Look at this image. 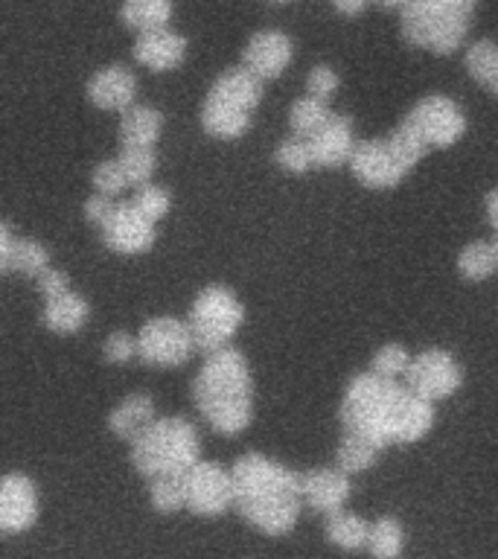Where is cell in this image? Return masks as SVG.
<instances>
[{
	"label": "cell",
	"mask_w": 498,
	"mask_h": 559,
	"mask_svg": "<svg viewBox=\"0 0 498 559\" xmlns=\"http://www.w3.org/2000/svg\"><path fill=\"white\" fill-rule=\"evenodd\" d=\"M344 435L367 437L379 449L417 443L435 426V402L379 373H358L341 396Z\"/></svg>",
	"instance_id": "obj_1"
},
{
	"label": "cell",
	"mask_w": 498,
	"mask_h": 559,
	"mask_svg": "<svg viewBox=\"0 0 498 559\" xmlns=\"http://www.w3.org/2000/svg\"><path fill=\"white\" fill-rule=\"evenodd\" d=\"M230 472H234V507L245 522L265 536H286L295 531L306 504L300 472L257 452L242 454Z\"/></svg>",
	"instance_id": "obj_2"
},
{
	"label": "cell",
	"mask_w": 498,
	"mask_h": 559,
	"mask_svg": "<svg viewBox=\"0 0 498 559\" xmlns=\"http://www.w3.org/2000/svg\"><path fill=\"white\" fill-rule=\"evenodd\" d=\"M195 408L218 435H242L253 419V376L248 358L234 347L204 358L192 382Z\"/></svg>",
	"instance_id": "obj_3"
},
{
	"label": "cell",
	"mask_w": 498,
	"mask_h": 559,
	"mask_svg": "<svg viewBox=\"0 0 498 559\" xmlns=\"http://www.w3.org/2000/svg\"><path fill=\"white\" fill-rule=\"evenodd\" d=\"M201 461V440L183 417L155 419L131 440V463L143 478H181Z\"/></svg>",
	"instance_id": "obj_4"
},
{
	"label": "cell",
	"mask_w": 498,
	"mask_h": 559,
	"mask_svg": "<svg viewBox=\"0 0 498 559\" xmlns=\"http://www.w3.org/2000/svg\"><path fill=\"white\" fill-rule=\"evenodd\" d=\"M478 0H408L402 12V38L435 56H452L472 26Z\"/></svg>",
	"instance_id": "obj_5"
},
{
	"label": "cell",
	"mask_w": 498,
	"mask_h": 559,
	"mask_svg": "<svg viewBox=\"0 0 498 559\" xmlns=\"http://www.w3.org/2000/svg\"><path fill=\"white\" fill-rule=\"evenodd\" d=\"M262 103V79L245 68H230L213 82L201 105V129L216 140H239L251 129V114Z\"/></svg>",
	"instance_id": "obj_6"
},
{
	"label": "cell",
	"mask_w": 498,
	"mask_h": 559,
	"mask_svg": "<svg viewBox=\"0 0 498 559\" xmlns=\"http://www.w3.org/2000/svg\"><path fill=\"white\" fill-rule=\"evenodd\" d=\"M245 321V306L227 286L201 288L190 306L187 323H190L195 347L210 356L216 349L230 347V341Z\"/></svg>",
	"instance_id": "obj_7"
},
{
	"label": "cell",
	"mask_w": 498,
	"mask_h": 559,
	"mask_svg": "<svg viewBox=\"0 0 498 559\" xmlns=\"http://www.w3.org/2000/svg\"><path fill=\"white\" fill-rule=\"evenodd\" d=\"M183 480V496H187V510L204 519L225 515L236 504L234 498V472L225 469L216 461H199Z\"/></svg>",
	"instance_id": "obj_8"
},
{
	"label": "cell",
	"mask_w": 498,
	"mask_h": 559,
	"mask_svg": "<svg viewBox=\"0 0 498 559\" xmlns=\"http://www.w3.org/2000/svg\"><path fill=\"white\" fill-rule=\"evenodd\" d=\"M140 358L155 367H181L195 353V338L187 321L178 318H152L140 326Z\"/></svg>",
	"instance_id": "obj_9"
},
{
	"label": "cell",
	"mask_w": 498,
	"mask_h": 559,
	"mask_svg": "<svg viewBox=\"0 0 498 559\" xmlns=\"http://www.w3.org/2000/svg\"><path fill=\"white\" fill-rule=\"evenodd\" d=\"M411 129L426 140L428 148H449L466 131V114L454 99L443 94L423 96L405 117Z\"/></svg>",
	"instance_id": "obj_10"
},
{
	"label": "cell",
	"mask_w": 498,
	"mask_h": 559,
	"mask_svg": "<svg viewBox=\"0 0 498 559\" xmlns=\"http://www.w3.org/2000/svg\"><path fill=\"white\" fill-rule=\"evenodd\" d=\"M405 384L431 402L449 400V396H454V393L461 391L463 367L449 349H423L419 356L411 358L408 373H405Z\"/></svg>",
	"instance_id": "obj_11"
},
{
	"label": "cell",
	"mask_w": 498,
	"mask_h": 559,
	"mask_svg": "<svg viewBox=\"0 0 498 559\" xmlns=\"http://www.w3.org/2000/svg\"><path fill=\"white\" fill-rule=\"evenodd\" d=\"M349 173L356 175L358 183H365L367 190H393L405 181L411 166L400 157L388 138L361 140L349 157Z\"/></svg>",
	"instance_id": "obj_12"
},
{
	"label": "cell",
	"mask_w": 498,
	"mask_h": 559,
	"mask_svg": "<svg viewBox=\"0 0 498 559\" xmlns=\"http://www.w3.org/2000/svg\"><path fill=\"white\" fill-rule=\"evenodd\" d=\"M155 225L157 222L143 216L131 201H117V207L99 225V230H103V242L108 251L122 253V257H140L155 248Z\"/></svg>",
	"instance_id": "obj_13"
},
{
	"label": "cell",
	"mask_w": 498,
	"mask_h": 559,
	"mask_svg": "<svg viewBox=\"0 0 498 559\" xmlns=\"http://www.w3.org/2000/svg\"><path fill=\"white\" fill-rule=\"evenodd\" d=\"M38 519V492L21 472H9L0 480V531L24 533Z\"/></svg>",
	"instance_id": "obj_14"
},
{
	"label": "cell",
	"mask_w": 498,
	"mask_h": 559,
	"mask_svg": "<svg viewBox=\"0 0 498 559\" xmlns=\"http://www.w3.org/2000/svg\"><path fill=\"white\" fill-rule=\"evenodd\" d=\"M300 489H304L306 507H312L315 513L332 515L347 507L353 484L341 466H318L300 475Z\"/></svg>",
	"instance_id": "obj_15"
},
{
	"label": "cell",
	"mask_w": 498,
	"mask_h": 559,
	"mask_svg": "<svg viewBox=\"0 0 498 559\" xmlns=\"http://www.w3.org/2000/svg\"><path fill=\"white\" fill-rule=\"evenodd\" d=\"M292 59H295L292 38L286 33H280V29H262V33L251 35L242 50V64L251 73H257L262 82L286 73Z\"/></svg>",
	"instance_id": "obj_16"
},
{
	"label": "cell",
	"mask_w": 498,
	"mask_h": 559,
	"mask_svg": "<svg viewBox=\"0 0 498 559\" xmlns=\"http://www.w3.org/2000/svg\"><path fill=\"white\" fill-rule=\"evenodd\" d=\"M87 99L103 111H129L138 96V76L122 64H108L87 79Z\"/></svg>",
	"instance_id": "obj_17"
},
{
	"label": "cell",
	"mask_w": 498,
	"mask_h": 559,
	"mask_svg": "<svg viewBox=\"0 0 498 559\" xmlns=\"http://www.w3.org/2000/svg\"><path fill=\"white\" fill-rule=\"evenodd\" d=\"M131 52H134L138 64H143L152 73H169V70L181 68L183 59H187V38L164 26V29L140 33Z\"/></svg>",
	"instance_id": "obj_18"
},
{
	"label": "cell",
	"mask_w": 498,
	"mask_h": 559,
	"mask_svg": "<svg viewBox=\"0 0 498 559\" xmlns=\"http://www.w3.org/2000/svg\"><path fill=\"white\" fill-rule=\"evenodd\" d=\"M309 146H312L315 166L339 169V166L349 164V157L358 146L356 134H353V122L347 117H341V114H332L330 122L309 138Z\"/></svg>",
	"instance_id": "obj_19"
},
{
	"label": "cell",
	"mask_w": 498,
	"mask_h": 559,
	"mask_svg": "<svg viewBox=\"0 0 498 559\" xmlns=\"http://www.w3.org/2000/svg\"><path fill=\"white\" fill-rule=\"evenodd\" d=\"M155 400L149 393H131L108 414V428L111 435L122 437V440H134L143 435L152 423H155Z\"/></svg>",
	"instance_id": "obj_20"
},
{
	"label": "cell",
	"mask_w": 498,
	"mask_h": 559,
	"mask_svg": "<svg viewBox=\"0 0 498 559\" xmlns=\"http://www.w3.org/2000/svg\"><path fill=\"white\" fill-rule=\"evenodd\" d=\"M91 318V306L82 295H76L70 288L68 295L52 297V300H44V312L42 323L50 332H59V335H73L87 323Z\"/></svg>",
	"instance_id": "obj_21"
},
{
	"label": "cell",
	"mask_w": 498,
	"mask_h": 559,
	"mask_svg": "<svg viewBox=\"0 0 498 559\" xmlns=\"http://www.w3.org/2000/svg\"><path fill=\"white\" fill-rule=\"evenodd\" d=\"M164 131V114L149 105H131L129 111H122L120 138L122 146H157Z\"/></svg>",
	"instance_id": "obj_22"
},
{
	"label": "cell",
	"mask_w": 498,
	"mask_h": 559,
	"mask_svg": "<svg viewBox=\"0 0 498 559\" xmlns=\"http://www.w3.org/2000/svg\"><path fill=\"white\" fill-rule=\"evenodd\" d=\"M120 17L138 35L164 29L173 17V0H122Z\"/></svg>",
	"instance_id": "obj_23"
},
{
	"label": "cell",
	"mask_w": 498,
	"mask_h": 559,
	"mask_svg": "<svg viewBox=\"0 0 498 559\" xmlns=\"http://www.w3.org/2000/svg\"><path fill=\"white\" fill-rule=\"evenodd\" d=\"M327 539L341 550H361L367 548V539H370V524L356 513H347V510H339V513L327 515Z\"/></svg>",
	"instance_id": "obj_24"
},
{
	"label": "cell",
	"mask_w": 498,
	"mask_h": 559,
	"mask_svg": "<svg viewBox=\"0 0 498 559\" xmlns=\"http://www.w3.org/2000/svg\"><path fill=\"white\" fill-rule=\"evenodd\" d=\"M463 68L481 87L498 96V44L475 41L463 56Z\"/></svg>",
	"instance_id": "obj_25"
},
{
	"label": "cell",
	"mask_w": 498,
	"mask_h": 559,
	"mask_svg": "<svg viewBox=\"0 0 498 559\" xmlns=\"http://www.w3.org/2000/svg\"><path fill=\"white\" fill-rule=\"evenodd\" d=\"M332 111L327 99H318V96H300L295 105H292V111H288V126L295 131L297 138H312L315 131L323 129L327 122H330Z\"/></svg>",
	"instance_id": "obj_26"
},
{
	"label": "cell",
	"mask_w": 498,
	"mask_h": 559,
	"mask_svg": "<svg viewBox=\"0 0 498 559\" xmlns=\"http://www.w3.org/2000/svg\"><path fill=\"white\" fill-rule=\"evenodd\" d=\"M458 271L463 280L481 283L498 271V253L493 242H470L458 253Z\"/></svg>",
	"instance_id": "obj_27"
},
{
	"label": "cell",
	"mask_w": 498,
	"mask_h": 559,
	"mask_svg": "<svg viewBox=\"0 0 498 559\" xmlns=\"http://www.w3.org/2000/svg\"><path fill=\"white\" fill-rule=\"evenodd\" d=\"M405 548V531L402 524L391 515H382L370 524V539H367V550L374 554V559H396Z\"/></svg>",
	"instance_id": "obj_28"
},
{
	"label": "cell",
	"mask_w": 498,
	"mask_h": 559,
	"mask_svg": "<svg viewBox=\"0 0 498 559\" xmlns=\"http://www.w3.org/2000/svg\"><path fill=\"white\" fill-rule=\"evenodd\" d=\"M379 445L370 443L367 437L358 435H344L339 445V454H335V461L347 475H356V472H365L370 466H376V457H379Z\"/></svg>",
	"instance_id": "obj_29"
},
{
	"label": "cell",
	"mask_w": 498,
	"mask_h": 559,
	"mask_svg": "<svg viewBox=\"0 0 498 559\" xmlns=\"http://www.w3.org/2000/svg\"><path fill=\"white\" fill-rule=\"evenodd\" d=\"M120 164L126 169V178L138 190L143 183L152 181L157 169V152L152 146H122Z\"/></svg>",
	"instance_id": "obj_30"
},
{
	"label": "cell",
	"mask_w": 498,
	"mask_h": 559,
	"mask_svg": "<svg viewBox=\"0 0 498 559\" xmlns=\"http://www.w3.org/2000/svg\"><path fill=\"white\" fill-rule=\"evenodd\" d=\"M50 269V251L35 239H17L15 260H12V274L38 280L44 271Z\"/></svg>",
	"instance_id": "obj_31"
},
{
	"label": "cell",
	"mask_w": 498,
	"mask_h": 559,
	"mask_svg": "<svg viewBox=\"0 0 498 559\" xmlns=\"http://www.w3.org/2000/svg\"><path fill=\"white\" fill-rule=\"evenodd\" d=\"M274 164L280 166V169H286V173L292 175H304L309 173L315 166V157H312V146H309V140L306 138H288L283 140L277 146V152H274Z\"/></svg>",
	"instance_id": "obj_32"
},
{
	"label": "cell",
	"mask_w": 498,
	"mask_h": 559,
	"mask_svg": "<svg viewBox=\"0 0 498 559\" xmlns=\"http://www.w3.org/2000/svg\"><path fill=\"white\" fill-rule=\"evenodd\" d=\"M149 496H152V507H155L157 513L173 515L187 510V496H183L181 478H155L152 480Z\"/></svg>",
	"instance_id": "obj_33"
},
{
	"label": "cell",
	"mask_w": 498,
	"mask_h": 559,
	"mask_svg": "<svg viewBox=\"0 0 498 559\" xmlns=\"http://www.w3.org/2000/svg\"><path fill=\"white\" fill-rule=\"evenodd\" d=\"M411 353L402 344H384V347L376 349L374 356V365H370V370L379 376H384V379H400V376L408 373L411 367Z\"/></svg>",
	"instance_id": "obj_34"
},
{
	"label": "cell",
	"mask_w": 498,
	"mask_h": 559,
	"mask_svg": "<svg viewBox=\"0 0 498 559\" xmlns=\"http://www.w3.org/2000/svg\"><path fill=\"white\" fill-rule=\"evenodd\" d=\"M91 183H94L96 192H105V195H120L126 187H131L129 178H126V169H122L120 157H108L103 164L96 166L94 175H91Z\"/></svg>",
	"instance_id": "obj_35"
},
{
	"label": "cell",
	"mask_w": 498,
	"mask_h": 559,
	"mask_svg": "<svg viewBox=\"0 0 498 559\" xmlns=\"http://www.w3.org/2000/svg\"><path fill=\"white\" fill-rule=\"evenodd\" d=\"M131 204L143 213V216H149L152 222H161V218L169 213V192L164 190V187H155V183H143V187H138L134 190V195H131Z\"/></svg>",
	"instance_id": "obj_36"
},
{
	"label": "cell",
	"mask_w": 498,
	"mask_h": 559,
	"mask_svg": "<svg viewBox=\"0 0 498 559\" xmlns=\"http://www.w3.org/2000/svg\"><path fill=\"white\" fill-rule=\"evenodd\" d=\"M103 356L108 365H126L134 356H140V341L131 332H111L103 344Z\"/></svg>",
	"instance_id": "obj_37"
},
{
	"label": "cell",
	"mask_w": 498,
	"mask_h": 559,
	"mask_svg": "<svg viewBox=\"0 0 498 559\" xmlns=\"http://www.w3.org/2000/svg\"><path fill=\"white\" fill-rule=\"evenodd\" d=\"M339 73L330 68V64H318V68L309 70V79H306V94L318 96V99H327L330 103L332 94L339 91Z\"/></svg>",
	"instance_id": "obj_38"
},
{
	"label": "cell",
	"mask_w": 498,
	"mask_h": 559,
	"mask_svg": "<svg viewBox=\"0 0 498 559\" xmlns=\"http://www.w3.org/2000/svg\"><path fill=\"white\" fill-rule=\"evenodd\" d=\"M35 283H38V292H42L44 300H52V297L68 295L70 292V277L59 269H47Z\"/></svg>",
	"instance_id": "obj_39"
},
{
	"label": "cell",
	"mask_w": 498,
	"mask_h": 559,
	"mask_svg": "<svg viewBox=\"0 0 498 559\" xmlns=\"http://www.w3.org/2000/svg\"><path fill=\"white\" fill-rule=\"evenodd\" d=\"M114 207H117L114 195H105V192H94V195L85 201V218L91 222V225H103L105 218L114 213Z\"/></svg>",
	"instance_id": "obj_40"
},
{
	"label": "cell",
	"mask_w": 498,
	"mask_h": 559,
	"mask_svg": "<svg viewBox=\"0 0 498 559\" xmlns=\"http://www.w3.org/2000/svg\"><path fill=\"white\" fill-rule=\"evenodd\" d=\"M17 236L12 234V227L0 225V271L12 274V260H15Z\"/></svg>",
	"instance_id": "obj_41"
},
{
	"label": "cell",
	"mask_w": 498,
	"mask_h": 559,
	"mask_svg": "<svg viewBox=\"0 0 498 559\" xmlns=\"http://www.w3.org/2000/svg\"><path fill=\"white\" fill-rule=\"evenodd\" d=\"M374 0H332V7L339 9L341 15H361L367 7H370Z\"/></svg>",
	"instance_id": "obj_42"
},
{
	"label": "cell",
	"mask_w": 498,
	"mask_h": 559,
	"mask_svg": "<svg viewBox=\"0 0 498 559\" xmlns=\"http://www.w3.org/2000/svg\"><path fill=\"white\" fill-rule=\"evenodd\" d=\"M484 213H487V222L489 227L498 234V187L489 192L487 199H484Z\"/></svg>",
	"instance_id": "obj_43"
},
{
	"label": "cell",
	"mask_w": 498,
	"mask_h": 559,
	"mask_svg": "<svg viewBox=\"0 0 498 559\" xmlns=\"http://www.w3.org/2000/svg\"><path fill=\"white\" fill-rule=\"evenodd\" d=\"M374 3H379L382 9H402L408 0H374Z\"/></svg>",
	"instance_id": "obj_44"
},
{
	"label": "cell",
	"mask_w": 498,
	"mask_h": 559,
	"mask_svg": "<svg viewBox=\"0 0 498 559\" xmlns=\"http://www.w3.org/2000/svg\"><path fill=\"white\" fill-rule=\"evenodd\" d=\"M265 3H288V0H265Z\"/></svg>",
	"instance_id": "obj_45"
},
{
	"label": "cell",
	"mask_w": 498,
	"mask_h": 559,
	"mask_svg": "<svg viewBox=\"0 0 498 559\" xmlns=\"http://www.w3.org/2000/svg\"><path fill=\"white\" fill-rule=\"evenodd\" d=\"M493 245H496V253H498V236H496V239H493Z\"/></svg>",
	"instance_id": "obj_46"
}]
</instances>
